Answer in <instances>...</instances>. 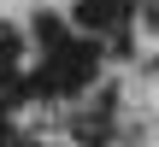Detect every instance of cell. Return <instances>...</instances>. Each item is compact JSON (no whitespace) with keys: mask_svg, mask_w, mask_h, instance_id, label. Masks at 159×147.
Segmentation results:
<instances>
[{"mask_svg":"<svg viewBox=\"0 0 159 147\" xmlns=\"http://www.w3.org/2000/svg\"><path fill=\"white\" fill-rule=\"evenodd\" d=\"M0 147H30V141H24L18 130H6V124H0Z\"/></svg>","mask_w":159,"mask_h":147,"instance_id":"obj_3","label":"cell"},{"mask_svg":"<svg viewBox=\"0 0 159 147\" xmlns=\"http://www.w3.org/2000/svg\"><path fill=\"white\" fill-rule=\"evenodd\" d=\"M130 0H77L71 6V18H77V29H89V35H106V29H124L130 24Z\"/></svg>","mask_w":159,"mask_h":147,"instance_id":"obj_1","label":"cell"},{"mask_svg":"<svg viewBox=\"0 0 159 147\" xmlns=\"http://www.w3.org/2000/svg\"><path fill=\"white\" fill-rule=\"evenodd\" d=\"M35 41H41V47H47V53H59V47H65V41H71V35H65V24H59V18H53V12H41V18H35Z\"/></svg>","mask_w":159,"mask_h":147,"instance_id":"obj_2","label":"cell"}]
</instances>
